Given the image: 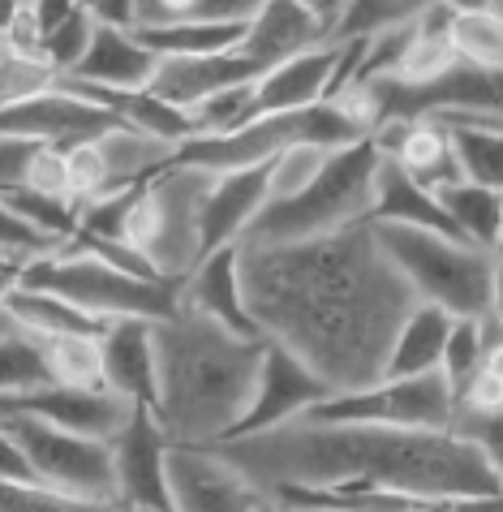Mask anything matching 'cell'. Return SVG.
I'll return each instance as SVG.
<instances>
[{
    "label": "cell",
    "instance_id": "cell-38",
    "mask_svg": "<svg viewBox=\"0 0 503 512\" xmlns=\"http://www.w3.org/2000/svg\"><path fill=\"white\" fill-rule=\"evenodd\" d=\"M435 512H503V491L499 495H461V500L435 504Z\"/></svg>",
    "mask_w": 503,
    "mask_h": 512
},
{
    "label": "cell",
    "instance_id": "cell-10",
    "mask_svg": "<svg viewBox=\"0 0 503 512\" xmlns=\"http://www.w3.org/2000/svg\"><path fill=\"white\" fill-rule=\"evenodd\" d=\"M327 396H336V392L327 388L310 366H301L293 353H284L267 340V358H263V371H258L250 414L237 422V431L228 439H250V435H267L289 422H301L310 409H319Z\"/></svg>",
    "mask_w": 503,
    "mask_h": 512
},
{
    "label": "cell",
    "instance_id": "cell-8",
    "mask_svg": "<svg viewBox=\"0 0 503 512\" xmlns=\"http://www.w3.org/2000/svg\"><path fill=\"white\" fill-rule=\"evenodd\" d=\"M310 422L340 426H409V431H452L456 392L443 371L413 379H383L366 392H336L319 409L306 414Z\"/></svg>",
    "mask_w": 503,
    "mask_h": 512
},
{
    "label": "cell",
    "instance_id": "cell-4",
    "mask_svg": "<svg viewBox=\"0 0 503 512\" xmlns=\"http://www.w3.org/2000/svg\"><path fill=\"white\" fill-rule=\"evenodd\" d=\"M375 173L379 147L370 138L336 151L310 190H301L289 203L263 207V216L246 229L241 246H284V241H310L370 224V216H375Z\"/></svg>",
    "mask_w": 503,
    "mask_h": 512
},
{
    "label": "cell",
    "instance_id": "cell-39",
    "mask_svg": "<svg viewBox=\"0 0 503 512\" xmlns=\"http://www.w3.org/2000/svg\"><path fill=\"white\" fill-rule=\"evenodd\" d=\"M18 276H22V267H0V336L18 327V323L9 319V310H5V297H9L13 289H18Z\"/></svg>",
    "mask_w": 503,
    "mask_h": 512
},
{
    "label": "cell",
    "instance_id": "cell-46",
    "mask_svg": "<svg viewBox=\"0 0 503 512\" xmlns=\"http://www.w3.org/2000/svg\"><path fill=\"white\" fill-rule=\"evenodd\" d=\"M0 267H5V263H0Z\"/></svg>",
    "mask_w": 503,
    "mask_h": 512
},
{
    "label": "cell",
    "instance_id": "cell-31",
    "mask_svg": "<svg viewBox=\"0 0 503 512\" xmlns=\"http://www.w3.org/2000/svg\"><path fill=\"white\" fill-rule=\"evenodd\" d=\"M52 87H56V74L48 65L0 44V108L31 104V99L52 95Z\"/></svg>",
    "mask_w": 503,
    "mask_h": 512
},
{
    "label": "cell",
    "instance_id": "cell-43",
    "mask_svg": "<svg viewBox=\"0 0 503 512\" xmlns=\"http://www.w3.org/2000/svg\"><path fill=\"white\" fill-rule=\"evenodd\" d=\"M413 512H435V504H430V508H413Z\"/></svg>",
    "mask_w": 503,
    "mask_h": 512
},
{
    "label": "cell",
    "instance_id": "cell-6",
    "mask_svg": "<svg viewBox=\"0 0 503 512\" xmlns=\"http://www.w3.org/2000/svg\"><path fill=\"white\" fill-rule=\"evenodd\" d=\"M387 259L418 297V306H435L452 319H486L491 315L495 254L473 250L456 237L426 229H392L375 224Z\"/></svg>",
    "mask_w": 503,
    "mask_h": 512
},
{
    "label": "cell",
    "instance_id": "cell-7",
    "mask_svg": "<svg viewBox=\"0 0 503 512\" xmlns=\"http://www.w3.org/2000/svg\"><path fill=\"white\" fill-rule=\"evenodd\" d=\"M18 284L65 297V302L82 306L86 315H95L104 323H117V319L164 323L181 310V284L125 276L117 267L99 263L91 254H78V250H56L48 259L22 267Z\"/></svg>",
    "mask_w": 503,
    "mask_h": 512
},
{
    "label": "cell",
    "instance_id": "cell-34",
    "mask_svg": "<svg viewBox=\"0 0 503 512\" xmlns=\"http://www.w3.org/2000/svg\"><path fill=\"white\" fill-rule=\"evenodd\" d=\"M452 431L461 435L503 482V409H495V414H456Z\"/></svg>",
    "mask_w": 503,
    "mask_h": 512
},
{
    "label": "cell",
    "instance_id": "cell-1",
    "mask_svg": "<svg viewBox=\"0 0 503 512\" xmlns=\"http://www.w3.org/2000/svg\"><path fill=\"white\" fill-rule=\"evenodd\" d=\"M250 323L332 392L387 379L392 345L418 297L387 259L375 224L284 246H237Z\"/></svg>",
    "mask_w": 503,
    "mask_h": 512
},
{
    "label": "cell",
    "instance_id": "cell-18",
    "mask_svg": "<svg viewBox=\"0 0 503 512\" xmlns=\"http://www.w3.org/2000/svg\"><path fill=\"white\" fill-rule=\"evenodd\" d=\"M155 65H160V56L142 44L134 31H117V26L95 22L91 48H86V56L69 78L99 91H147Z\"/></svg>",
    "mask_w": 503,
    "mask_h": 512
},
{
    "label": "cell",
    "instance_id": "cell-3",
    "mask_svg": "<svg viewBox=\"0 0 503 512\" xmlns=\"http://www.w3.org/2000/svg\"><path fill=\"white\" fill-rule=\"evenodd\" d=\"M155 345V422L177 448H211L250 414L263 336H237L194 310L151 327Z\"/></svg>",
    "mask_w": 503,
    "mask_h": 512
},
{
    "label": "cell",
    "instance_id": "cell-35",
    "mask_svg": "<svg viewBox=\"0 0 503 512\" xmlns=\"http://www.w3.org/2000/svg\"><path fill=\"white\" fill-rule=\"evenodd\" d=\"M18 190H35V194H48V198H65V203H74L69 198V160H65V147H52V142H43V147L31 155V164H26V177Z\"/></svg>",
    "mask_w": 503,
    "mask_h": 512
},
{
    "label": "cell",
    "instance_id": "cell-37",
    "mask_svg": "<svg viewBox=\"0 0 503 512\" xmlns=\"http://www.w3.org/2000/svg\"><path fill=\"white\" fill-rule=\"evenodd\" d=\"M0 482H35L31 461L18 448V439L5 431V422H0Z\"/></svg>",
    "mask_w": 503,
    "mask_h": 512
},
{
    "label": "cell",
    "instance_id": "cell-44",
    "mask_svg": "<svg viewBox=\"0 0 503 512\" xmlns=\"http://www.w3.org/2000/svg\"><path fill=\"white\" fill-rule=\"evenodd\" d=\"M495 5H499V9H503V0H495Z\"/></svg>",
    "mask_w": 503,
    "mask_h": 512
},
{
    "label": "cell",
    "instance_id": "cell-13",
    "mask_svg": "<svg viewBox=\"0 0 503 512\" xmlns=\"http://www.w3.org/2000/svg\"><path fill=\"white\" fill-rule=\"evenodd\" d=\"M112 474H117V504L125 512H172L168 495V435L151 414H138L112 439Z\"/></svg>",
    "mask_w": 503,
    "mask_h": 512
},
{
    "label": "cell",
    "instance_id": "cell-24",
    "mask_svg": "<svg viewBox=\"0 0 503 512\" xmlns=\"http://www.w3.org/2000/svg\"><path fill=\"white\" fill-rule=\"evenodd\" d=\"M452 332V315H443L435 306H418L400 327L396 345H392V362H387V379H413V375H430L443 366V345Z\"/></svg>",
    "mask_w": 503,
    "mask_h": 512
},
{
    "label": "cell",
    "instance_id": "cell-25",
    "mask_svg": "<svg viewBox=\"0 0 503 512\" xmlns=\"http://www.w3.org/2000/svg\"><path fill=\"white\" fill-rule=\"evenodd\" d=\"M452 48L461 65L503 74V9L495 0L452 5Z\"/></svg>",
    "mask_w": 503,
    "mask_h": 512
},
{
    "label": "cell",
    "instance_id": "cell-32",
    "mask_svg": "<svg viewBox=\"0 0 503 512\" xmlns=\"http://www.w3.org/2000/svg\"><path fill=\"white\" fill-rule=\"evenodd\" d=\"M0 512H125V508L104 500H78V495L39 487V482H0Z\"/></svg>",
    "mask_w": 503,
    "mask_h": 512
},
{
    "label": "cell",
    "instance_id": "cell-9",
    "mask_svg": "<svg viewBox=\"0 0 503 512\" xmlns=\"http://www.w3.org/2000/svg\"><path fill=\"white\" fill-rule=\"evenodd\" d=\"M5 431L18 439V448L31 461V474L39 487L78 495V500H104L117 504V474H112V448L95 439L69 435L61 426H48L26 414L0 418Z\"/></svg>",
    "mask_w": 503,
    "mask_h": 512
},
{
    "label": "cell",
    "instance_id": "cell-27",
    "mask_svg": "<svg viewBox=\"0 0 503 512\" xmlns=\"http://www.w3.org/2000/svg\"><path fill=\"white\" fill-rule=\"evenodd\" d=\"M43 388H52V375H48V358H43L39 336L13 327V332L0 336V409Z\"/></svg>",
    "mask_w": 503,
    "mask_h": 512
},
{
    "label": "cell",
    "instance_id": "cell-12",
    "mask_svg": "<svg viewBox=\"0 0 503 512\" xmlns=\"http://www.w3.org/2000/svg\"><path fill=\"white\" fill-rule=\"evenodd\" d=\"M9 414L39 418L48 426H61L69 435L95 439V444H112V439H117L138 414H147V409H134L108 388H56L52 383V388L31 392V396H22V401L0 409V418H9Z\"/></svg>",
    "mask_w": 503,
    "mask_h": 512
},
{
    "label": "cell",
    "instance_id": "cell-30",
    "mask_svg": "<svg viewBox=\"0 0 503 512\" xmlns=\"http://www.w3.org/2000/svg\"><path fill=\"white\" fill-rule=\"evenodd\" d=\"M426 5L418 0H344L340 26L332 44H349V39H375L383 31H396V26L418 22V13Z\"/></svg>",
    "mask_w": 503,
    "mask_h": 512
},
{
    "label": "cell",
    "instance_id": "cell-36",
    "mask_svg": "<svg viewBox=\"0 0 503 512\" xmlns=\"http://www.w3.org/2000/svg\"><path fill=\"white\" fill-rule=\"evenodd\" d=\"M43 147L35 138H0V194L18 190L22 177H26V164H31V155Z\"/></svg>",
    "mask_w": 503,
    "mask_h": 512
},
{
    "label": "cell",
    "instance_id": "cell-42",
    "mask_svg": "<svg viewBox=\"0 0 503 512\" xmlns=\"http://www.w3.org/2000/svg\"><path fill=\"white\" fill-rule=\"evenodd\" d=\"M284 512H332V508H284Z\"/></svg>",
    "mask_w": 503,
    "mask_h": 512
},
{
    "label": "cell",
    "instance_id": "cell-22",
    "mask_svg": "<svg viewBox=\"0 0 503 512\" xmlns=\"http://www.w3.org/2000/svg\"><path fill=\"white\" fill-rule=\"evenodd\" d=\"M5 310L22 332H31L39 340H52V336H95V340H104V332L112 327L104 319L86 315L82 306L65 302V297L43 293V289H26V284H18V289L5 297Z\"/></svg>",
    "mask_w": 503,
    "mask_h": 512
},
{
    "label": "cell",
    "instance_id": "cell-29",
    "mask_svg": "<svg viewBox=\"0 0 503 512\" xmlns=\"http://www.w3.org/2000/svg\"><path fill=\"white\" fill-rule=\"evenodd\" d=\"M332 155L336 151L314 147V142H297V147L280 151L276 160L267 164V207L289 203V198H297L301 190H310L314 181L323 177V168L332 164Z\"/></svg>",
    "mask_w": 503,
    "mask_h": 512
},
{
    "label": "cell",
    "instance_id": "cell-28",
    "mask_svg": "<svg viewBox=\"0 0 503 512\" xmlns=\"http://www.w3.org/2000/svg\"><path fill=\"white\" fill-rule=\"evenodd\" d=\"M39 345L56 388H104V353L95 336H52Z\"/></svg>",
    "mask_w": 503,
    "mask_h": 512
},
{
    "label": "cell",
    "instance_id": "cell-40",
    "mask_svg": "<svg viewBox=\"0 0 503 512\" xmlns=\"http://www.w3.org/2000/svg\"><path fill=\"white\" fill-rule=\"evenodd\" d=\"M491 319L503 327V250L495 254V284H491Z\"/></svg>",
    "mask_w": 503,
    "mask_h": 512
},
{
    "label": "cell",
    "instance_id": "cell-5",
    "mask_svg": "<svg viewBox=\"0 0 503 512\" xmlns=\"http://www.w3.org/2000/svg\"><path fill=\"white\" fill-rule=\"evenodd\" d=\"M211 186L215 173L185 164H164L151 181H142L125 241L160 272V280L181 284L203 263V207Z\"/></svg>",
    "mask_w": 503,
    "mask_h": 512
},
{
    "label": "cell",
    "instance_id": "cell-20",
    "mask_svg": "<svg viewBox=\"0 0 503 512\" xmlns=\"http://www.w3.org/2000/svg\"><path fill=\"white\" fill-rule=\"evenodd\" d=\"M370 224H392V229H426V233H443L456 237L443 207L435 203V194L422 190L396 160L379 155V173H375V216ZM461 241V237H456Z\"/></svg>",
    "mask_w": 503,
    "mask_h": 512
},
{
    "label": "cell",
    "instance_id": "cell-11",
    "mask_svg": "<svg viewBox=\"0 0 503 512\" xmlns=\"http://www.w3.org/2000/svg\"><path fill=\"white\" fill-rule=\"evenodd\" d=\"M172 512H258L267 500L250 478L215 457V448H168Z\"/></svg>",
    "mask_w": 503,
    "mask_h": 512
},
{
    "label": "cell",
    "instance_id": "cell-41",
    "mask_svg": "<svg viewBox=\"0 0 503 512\" xmlns=\"http://www.w3.org/2000/svg\"><path fill=\"white\" fill-rule=\"evenodd\" d=\"M482 371L486 375H495L503 383V340H495L491 349H486V358H482Z\"/></svg>",
    "mask_w": 503,
    "mask_h": 512
},
{
    "label": "cell",
    "instance_id": "cell-26",
    "mask_svg": "<svg viewBox=\"0 0 503 512\" xmlns=\"http://www.w3.org/2000/svg\"><path fill=\"white\" fill-rule=\"evenodd\" d=\"M443 130L452 134V155H456L461 181L503 198V121L443 125Z\"/></svg>",
    "mask_w": 503,
    "mask_h": 512
},
{
    "label": "cell",
    "instance_id": "cell-14",
    "mask_svg": "<svg viewBox=\"0 0 503 512\" xmlns=\"http://www.w3.org/2000/svg\"><path fill=\"white\" fill-rule=\"evenodd\" d=\"M263 78V69L246 61L241 52H220V56H160L155 74L147 82V95H155L160 104L190 112L198 104H207L211 95L254 87Z\"/></svg>",
    "mask_w": 503,
    "mask_h": 512
},
{
    "label": "cell",
    "instance_id": "cell-23",
    "mask_svg": "<svg viewBox=\"0 0 503 512\" xmlns=\"http://www.w3.org/2000/svg\"><path fill=\"white\" fill-rule=\"evenodd\" d=\"M435 203L443 207L452 233L461 237L465 246L499 254V237H503V198L499 194L469 186V181H452V186L435 190Z\"/></svg>",
    "mask_w": 503,
    "mask_h": 512
},
{
    "label": "cell",
    "instance_id": "cell-17",
    "mask_svg": "<svg viewBox=\"0 0 503 512\" xmlns=\"http://www.w3.org/2000/svg\"><path fill=\"white\" fill-rule=\"evenodd\" d=\"M151 327L142 319H117L99 340L104 353V388L117 392L121 401L134 409H147L155 418V345H151Z\"/></svg>",
    "mask_w": 503,
    "mask_h": 512
},
{
    "label": "cell",
    "instance_id": "cell-19",
    "mask_svg": "<svg viewBox=\"0 0 503 512\" xmlns=\"http://www.w3.org/2000/svg\"><path fill=\"white\" fill-rule=\"evenodd\" d=\"M263 207H267V164L215 177L203 207V259L224 246H241V237L263 216Z\"/></svg>",
    "mask_w": 503,
    "mask_h": 512
},
{
    "label": "cell",
    "instance_id": "cell-21",
    "mask_svg": "<svg viewBox=\"0 0 503 512\" xmlns=\"http://www.w3.org/2000/svg\"><path fill=\"white\" fill-rule=\"evenodd\" d=\"M35 13V56L56 78H69L91 48L95 18L78 0H52V5H31Z\"/></svg>",
    "mask_w": 503,
    "mask_h": 512
},
{
    "label": "cell",
    "instance_id": "cell-16",
    "mask_svg": "<svg viewBox=\"0 0 503 512\" xmlns=\"http://www.w3.org/2000/svg\"><path fill=\"white\" fill-rule=\"evenodd\" d=\"M181 310H194V315L220 323L237 336H258V327L250 323V310H246V293H241V250L237 246L207 254L181 280Z\"/></svg>",
    "mask_w": 503,
    "mask_h": 512
},
{
    "label": "cell",
    "instance_id": "cell-15",
    "mask_svg": "<svg viewBox=\"0 0 503 512\" xmlns=\"http://www.w3.org/2000/svg\"><path fill=\"white\" fill-rule=\"evenodd\" d=\"M344 48H314L301 52L293 61L276 65L271 74L258 78L254 87V112L258 117H276V112H306L336 99V78H340Z\"/></svg>",
    "mask_w": 503,
    "mask_h": 512
},
{
    "label": "cell",
    "instance_id": "cell-33",
    "mask_svg": "<svg viewBox=\"0 0 503 512\" xmlns=\"http://www.w3.org/2000/svg\"><path fill=\"white\" fill-rule=\"evenodd\" d=\"M56 250L61 246L48 241L43 233H35L31 224L5 203V194H0V263L5 267H31V263L48 259V254H56Z\"/></svg>",
    "mask_w": 503,
    "mask_h": 512
},
{
    "label": "cell",
    "instance_id": "cell-45",
    "mask_svg": "<svg viewBox=\"0 0 503 512\" xmlns=\"http://www.w3.org/2000/svg\"><path fill=\"white\" fill-rule=\"evenodd\" d=\"M499 250H503V237H499Z\"/></svg>",
    "mask_w": 503,
    "mask_h": 512
},
{
    "label": "cell",
    "instance_id": "cell-2",
    "mask_svg": "<svg viewBox=\"0 0 503 512\" xmlns=\"http://www.w3.org/2000/svg\"><path fill=\"white\" fill-rule=\"evenodd\" d=\"M258 491H387L413 504H448L461 495H499L503 482L456 431L409 426L289 422L280 431L211 444Z\"/></svg>",
    "mask_w": 503,
    "mask_h": 512
}]
</instances>
